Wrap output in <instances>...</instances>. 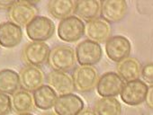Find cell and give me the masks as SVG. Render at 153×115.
I'll return each mask as SVG.
<instances>
[{"instance_id": "cell-29", "label": "cell", "mask_w": 153, "mask_h": 115, "mask_svg": "<svg viewBox=\"0 0 153 115\" xmlns=\"http://www.w3.org/2000/svg\"><path fill=\"white\" fill-rule=\"evenodd\" d=\"M18 115H33V114H32V113H30V112H25V113H20V114H18Z\"/></svg>"}, {"instance_id": "cell-13", "label": "cell", "mask_w": 153, "mask_h": 115, "mask_svg": "<svg viewBox=\"0 0 153 115\" xmlns=\"http://www.w3.org/2000/svg\"><path fill=\"white\" fill-rule=\"evenodd\" d=\"M128 10L124 0H105L101 1L100 15L102 18L110 23H119L126 15Z\"/></svg>"}, {"instance_id": "cell-12", "label": "cell", "mask_w": 153, "mask_h": 115, "mask_svg": "<svg viewBox=\"0 0 153 115\" xmlns=\"http://www.w3.org/2000/svg\"><path fill=\"white\" fill-rule=\"evenodd\" d=\"M83 109V100L73 93L59 95L54 104V111L57 115H78Z\"/></svg>"}, {"instance_id": "cell-22", "label": "cell", "mask_w": 153, "mask_h": 115, "mask_svg": "<svg viewBox=\"0 0 153 115\" xmlns=\"http://www.w3.org/2000/svg\"><path fill=\"white\" fill-rule=\"evenodd\" d=\"M11 102L13 110L18 114L30 112L33 110V98L32 94L25 90H17L13 94Z\"/></svg>"}, {"instance_id": "cell-5", "label": "cell", "mask_w": 153, "mask_h": 115, "mask_svg": "<svg viewBox=\"0 0 153 115\" xmlns=\"http://www.w3.org/2000/svg\"><path fill=\"white\" fill-rule=\"evenodd\" d=\"M26 34L33 41H45L55 32V24L46 16L35 17L26 27Z\"/></svg>"}, {"instance_id": "cell-30", "label": "cell", "mask_w": 153, "mask_h": 115, "mask_svg": "<svg viewBox=\"0 0 153 115\" xmlns=\"http://www.w3.org/2000/svg\"><path fill=\"white\" fill-rule=\"evenodd\" d=\"M43 115H57V114L54 113V112H47V113H45V114H43Z\"/></svg>"}, {"instance_id": "cell-6", "label": "cell", "mask_w": 153, "mask_h": 115, "mask_svg": "<svg viewBox=\"0 0 153 115\" xmlns=\"http://www.w3.org/2000/svg\"><path fill=\"white\" fill-rule=\"evenodd\" d=\"M50 50L49 45L44 41H32L24 47L22 57L28 66L40 67L47 62Z\"/></svg>"}, {"instance_id": "cell-7", "label": "cell", "mask_w": 153, "mask_h": 115, "mask_svg": "<svg viewBox=\"0 0 153 115\" xmlns=\"http://www.w3.org/2000/svg\"><path fill=\"white\" fill-rule=\"evenodd\" d=\"M148 89V85L142 80H132L124 84L120 93V96L125 104L136 106L145 102Z\"/></svg>"}, {"instance_id": "cell-27", "label": "cell", "mask_w": 153, "mask_h": 115, "mask_svg": "<svg viewBox=\"0 0 153 115\" xmlns=\"http://www.w3.org/2000/svg\"><path fill=\"white\" fill-rule=\"evenodd\" d=\"M14 4L15 1H12V0H0V9L9 10Z\"/></svg>"}, {"instance_id": "cell-11", "label": "cell", "mask_w": 153, "mask_h": 115, "mask_svg": "<svg viewBox=\"0 0 153 115\" xmlns=\"http://www.w3.org/2000/svg\"><path fill=\"white\" fill-rule=\"evenodd\" d=\"M20 86L27 92H34L45 81V75L40 67L26 66L19 72Z\"/></svg>"}, {"instance_id": "cell-9", "label": "cell", "mask_w": 153, "mask_h": 115, "mask_svg": "<svg viewBox=\"0 0 153 115\" xmlns=\"http://www.w3.org/2000/svg\"><path fill=\"white\" fill-rule=\"evenodd\" d=\"M131 44L123 35L110 37L105 42V52L109 59L114 62H120L131 54Z\"/></svg>"}, {"instance_id": "cell-10", "label": "cell", "mask_w": 153, "mask_h": 115, "mask_svg": "<svg viewBox=\"0 0 153 115\" xmlns=\"http://www.w3.org/2000/svg\"><path fill=\"white\" fill-rule=\"evenodd\" d=\"M124 81L115 72H106L102 75L97 81V90L102 97H115L120 94Z\"/></svg>"}, {"instance_id": "cell-19", "label": "cell", "mask_w": 153, "mask_h": 115, "mask_svg": "<svg viewBox=\"0 0 153 115\" xmlns=\"http://www.w3.org/2000/svg\"><path fill=\"white\" fill-rule=\"evenodd\" d=\"M57 94L49 86L42 85L33 92V102L35 106L43 111H47L54 107L57 100Z\"/></svg>"}, {"instance_id": "cell-21", "label": "cell", "mask_w": 153, "mask_h": 115, "mask_svg": "<svg viewBox=\"0 0 153 115\" xmlns=\"http://www.w3.org/2000/svg\"><path fill=\"white\" fill-rule=\"evenodd\" d=\"M20 87L19 75L13 69L0 70V93L14 94Z\"/></svg>"}, {"instance_id": "cell-4", "label": "cell", "mask_w": 153, "mask_h": 115, "mask_svg": "<svg viewBox=\"0 0 153 115\" xmlns=\"http://www.w3.org/2000/svg\"><path fill=\"white\" fill-rule=\"evenodd\" d=\"M75 54L76 60L80 66H94L101 60L103 50L100 44L85 40L78 44Z\"/></svg>"}, {"instance_id": "cell-25", "label": "cell", "mask_w": 153, "mask_h": 115, "mask_svg": "<svg viewBox=\"0 0 153 115\" xmlns=\"http://www.w3.org/2000/svg\"><path fill=\"white\" fill-rule=\"evenodd\" d=\"M140 76L143 78V82L146 84H149V86H152L153 83V64L148 63L143 68H141Z\"/></svg>"}, {"instance_id": "cell-20", "label": "cell", "mask_w": 153, "mask_h": 115, "mask_svg": "<svg viewBox=\"0 0 153 115\" xmlns=\"http://www.w3.org/2000/svg\"><path fill=\"white\" fill-rule=\"evenodd\" d=\"M48 11L56 19L63 20L71 16L75 11V1L72 0H51L48 2Z\"/></svg>"}, {"instance_id": "cell-1", "label": "cell", "mask_w": 153, "mask_h": 115, "mask_svg": "<svg viewBox=\"0 0 153 115\" xmlns=\"http://www.w3.org/2000/svg\"><path fill=\"white\" fill-rule=\"evenodd\" d=\"M49 66L55 71L68 72L76 66V54L72 47L59 45L50 50L47 60Z\"/></svg>"}, {"instance_id": "cell-17", "label": "cell", "mask_w": 153, "mask_h": 115, "mask_svg": "<svg viewBox=\"0 0 153 115\" xmlns=\"http://www.w3.org/2000/svg\"><path fill=\"white\" fill-rule=\"evenodd\" d=\"M101 10V2L97 0H79L75 1V11L79 19L89 22L98 18Z\"/></svg>"}, {"instance_id": "cell-14", "label": "cell", "mask_w": 153, "mask_h": 115, "mask_svg": "<svg viewBox=\"0 0 153 115\" xmlns=\"http://www.w3.org/2000/svg\"><path fill=\"white\" fill-rule=\"evenodd\" d=\"M85 33L88 40L97 43H104L111 37L112 29L110 24L103 18H97L88 22L85 27Z\"/></svg>"}, {"instance_id": "cell-3", "label": "cell", "mask_w": 153, "mask_h": 115, "mask_svg": "<svg viewBox=\"0 0 153 115\" xmlns=\"http://www.w3.org/2000/svg\"><path fill=\"white\" fill-rule=\"evenodd\" d=\"M85 24L79 17L71 15L61 20L58 25V36L65 42H76L85 33Z\"/></svg>"}, {"instance_id": "cell-26", "label": "cell", "mask_w": 153, "mask_h": 115, "mask_svg": "<svg viewBox=\"0 0 153 115\" xmlns=\"http://www.w3.org/2000/svg\"><path fill=\"white\" fill-rule=\"evenodd\" d=\"M145 102H147L149 108L152 109V107H153V86H149L148 93H147V95L145 98Z\"/></svg>"}, {"instance_id": "cell-23", "label": "cell", "mask_w": 153, "mask_h": 115, "mask_svg": "<svg viewBox=\"0 0 153 115\" xmlns=\"http://www.w3.org/2000/svg\"><path fill=\"white\" fill-rule=\"evenodd\" d=\"M97 115H121L122 105L115 97H103L95 103Z\"/></svg>"}, {"instance_id": "cell-24", "label": "cell", "mask_w": 153, "mask_h": 115, "mask_svg": "<svg viewBox=\"0 0 153 115\" xmlns=\"http://www.w3.org/2000/svg\"><path fill=\"white\" fill-rule=\"evenodd\" d=\"M12 102L8 94L0 93V115H7L11 112Z\"/></svg>"}, {"instance_id": "cell-8", "label": "cell", "mask_w": 153, "mask_h": 115, "mask_svg": "<svg viewBox=\"0 0 153 115\" xmlns=\"http://www.w3.org/2000/svg\"><path fill=\"white\" fill-rule=\"evenodd\" d=\"M38 10L30 1H15L9 9L8 16L12 23L18 26L26 27L38 15Z\"/></svg>"}, {"instance_id": "cell-2", "label": "cell", "mask_w": 153, "mask_h": 115, "mask_svg": "<svg viewBox=\"0 0 153 115\" xmlns=\"http://www.w3.org/2000/svg\"><path fill=\"white\" fill-rule=\"evenodd\" d=\"M98 78V71L94 66L78 67L72 75L75 90L79 93H89L93 91L97 86Z\"/></svg>"}, {"instance_id": "cell-28", "label": "cell", "mask_w": 153, "mask_h": 115, "mask_svg": "<svg viewBox=\"0 0 153 115\" xmlns=\"http://www.w3.org/2000/svg\"><path fill=\"white\" fill-rule=\"evenodd\" d=\"M78 115H97V113L91 109H83Z\"/></svg>"}, {"instance_id": "cell-15", "label": "cell", "mask_w": 153, "mask_h": 115, "mask_svg": "<svg viewBox=\"0 0 153 115\" xmlns=\"http://www.w3.org/2000/svg\"><path fill=\"white\" fill-rule=\"evenodd\" d=\"M23 30L12 22L0 24V46L11 49L19 45L23 40Z\"/></svg>"}, {"instance_id": "cell-16", "label": "cell", "mask_w": 153, "mask_h": 115, "mask_svg": "<svg viewBox=\"0 0 153 115\" xmlns=\"http://www.w3.org/2000/svg\"><path fill=\"white\" fill-rule=\"evenodd\" d=\"M46 81L48 86L59 95L72 94L75 91L72 77L65 72L53 70L47 75Z\"/></svg>"}, {"instance_id": "cell-18", "label": "cell", "mask_w": 153, "mask_h": 115, "mask_svg": "<svg viewBox=\"0 0 153 115\" xmlns=\"http://www.w3.org/2000/svg\"><path fill=\"white\" fill-rule=\"evenodd\" d=\"M116 69L118 75L124 82H130L140 78L141 65L138 60L128 57L123 60L118 62Z\"/></svg>"}]
</instances>
